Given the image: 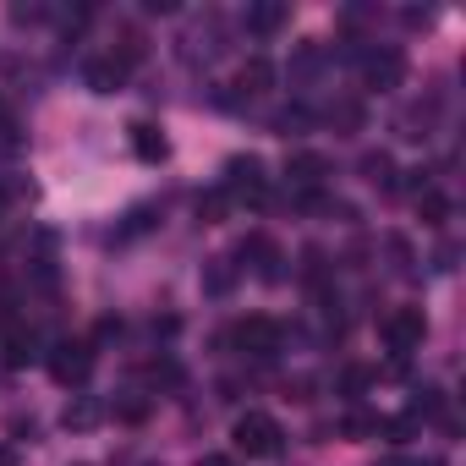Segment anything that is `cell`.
I'll use <instances>...</instances> for the list:
<instances>
[{
	"instance_id": "obj_1",
	"label": "cell",
	"mask_w": 466,
	"mask_h": 466,
	"mask_svg": "<svg viewBox=\"0 0 466 466\" xmlns=\"http://www.w3.org/2000/svg\"><path fill=\"white\" fill-rule=\"evenodd\" d=\"M264 187H269V176H264V159H258V154H230V159H225L219 192H225L230 203H264Z\"/></svg>"
},
{
	"instance_id": "obj_2",
	"label": "cell",
	"mask_w": 466,
	"mask_h": 466,
	"mask_svg": "<svg viewBox=\"0 0 466 466\" xmlns=\"http://www.w3.org/2000/svg\"><path fill=\"white\" fill-rule=\"evenodd\" d=\"M45 368H50V379L61 384V390H77L88 373H94V340H56L50 351H45Z\"/></svg>"
},
{
	"instance_id": "obj_3",
	"label": "cell",
	"mask_w": 466,
	"mask_h": 466,
	"mask_svg": "<svg viewBox=\"0 0 466 466\" xmlns=\"http://www.w3.org/2000/svg\"><path fill=\"white\" fill-rule=\"evenodd\" d=\"M230 439H237V450L248 455V461H264V455H275L280 450V422L269 417V411H242L237 417V428H230Z\"/></svg>"
},
{
	"instance_id": "obj_4",
	"label": "cell",
	"mask_w": 466,
	"mask_h": 466,
	"mask_svg": "<svg viewBox=\"0 0 466 466\" xmlns=\"http://www.w3.org/2000/svg\"><path fill=\"white\" fill-rule=\"evenodd\" d=\"M357 61H362V83H368L373 94H395V88L406 83V56H400L395 45H379V50H362Z\"/></svg>"
},
{
	"instance_id": "obj_5",
	"label": "cell",
	"mask_w": 466,
	"mask_h": 466,
	"mask_svg": "<svg viewBox=\"0 0 466 466\" xmlns=\"http://www.w3.org/2000/svg\"><path fill=\"white\" fill-rule=\"evenodd\" d=\"M379 335H384V346H390L395 357H411V351L428 340V319H422V308H395V313L379 324Z\"/></svg>"
},
{
	"instance_id": "obj_6",
	"label": "cell",
	"mask_w": 466,
	"mask_h": 466,
	"mask_svg": "<svg viewBox=\"0 0 466 466\" xmlns=\"http://www.w3.org/2000/svg\"><path fill=\"white\" fill-rule=\"evenodd\" d=\"M230 340H237L248 357H275V351H280V324H275V319H242Z\"/></svg>"
},
{
	"instance_id": "obj_7",
	"label": "cell",
	"mask_w": 466,
	"mask_h": 466,
	"mask_svg": "<svg viewBox=\"0 0 466 466\" xmlns=\"http://www.w3.org/2000/svg\"><path fill=\"white\" fill-rule=\"evenodd\" d=\"M324 176H329V159L324 154H291V165H286V181H291L297 198H313L324 187Z\"/></svg>"
},
{
	"instance_id": "obj_8",
	"label": "cell",
	"mask_w": 466,
	"mask_h": 466,
	"mask_svg": "<svg viewBox=\"0 0 466 466\" xmlns=\"http://www.w3.org/2000/svg\"><path fill=\"white\" fill-rule=\"evenodd\" d=\"M0 362H6V368H28V362H39V335H34L23 319L6 324V346H0Z\"/></svg>"
},
{
	"instance_id": "obj_9",
	"label": "cell",
	"mask_w": 466,
	"mask_h": 466,
	"mask_svg": "<svg viewBox=\"0 0 466 466\" xmlns=\"http://www.w3.org/2000/svg\"><path fill=\"white\" fill-rule=\"evenodd\" d=\"M127 132H132V154H137L143 165H165V154H170V143H165V132H159L154 121H132Z\"/></svg>"
},
{
	"instance_id": "obj_10",
	"label": "cell",
	"mask_w": 466,
	"mask_h": 466,
	"mask_svg": "<svg viewBox=\"0 0 466 466\" xmlns=\"http://www.w3.org/2000/svg\"><path fill=\"white\" fill-rule=\"evenodd\" d=\"M127 61H116V56H99V61H88V72H83V83L94 88V94H116L121 83H127Z\"/></svg>"
},
{
	"instance_id": "obj_11",
	"label": "cell",
	"mask_w": 466,
	"mask_h": 466,
	"mask_svg": "<svg viewBox=\"0 0 466 466\" xmlns=\"http://www.w3.org/2000/svg\"><path fill=\"white\" fill-rule=\"evenodd\" d=\"M99 422H105V406H99L94 395H72L66 411H61V428H66V433H88V428H99Z\"/></svg>"
},
{
	"instance_id": "obj_12",
	"label": "cell",
	"mask_w": 466,
	"mask_h": 466,
	"mask_svg": "<svg viewBox=\"0 0 466 466\" xmlns=\"http://www.w3.org/2000/svg\"><path fill=\"white\" fill-rule=\"evenodd\" d=\"M286 23H291V6H286V0H258V6H248V28H253L258 39L280 34Z\"/></svg>"
},
{
	"instance_id": "obj_13",
	"label": "cell",
	"mask_w": 466,
	"mask_h": 466,
	"mask_svg": "<svg viewBox=\"0 0 466 466\" xmlns=\"http://www.w3.org/2000/svg\"><path fill=\"white\" fill-rule=\"evenodd\" d=\"M242 258H253V275H258V280H269V286L280 280V253H275L269 237H248V242H242Z\"/></svg>"
},
{
	"instance_id": "obj_14",
	"label": "cell",
	"mask_w": 466,
	"mask_h": 466,
	"mask_svg": "<svg viewBox=\"0 0 466 466\" xmlns=\"http://www.w3.org/2000/svg\"><path fill=\"white\" fill-rule=\"evenodd\" d=\"M269 83H275V66H269L264 56H248V61H242V72H237V88H242V99H258V94H269Z\"/></svg>"
},
{
	"instance_id": "obj_15",
	"label": "cell",
	"mask_w": 466,
	"mask_h": 466,
	"mask_svg": "<svg viewBox=\"0 0 466 466\" xmlns=\"http://www.w3.org/2000/svg\"><path fill=\"white\" fill-rule=\"evenodd\" d=\"M362 181L379 187V192H395L400 187V170H395V159L384 148H373V154H362Z\"/></svg>"
},
{
	"instance_id": "obj_16",
	"label": "cell",
	"mask_w": 466,
	"mask_h": 466,
	"mask_svg": "<svg viewBox=\"0 0 466 466\" xmlns=\"http://www.w3.org/2000/svg\"><path fill=\"white\" fill-rule=\"evenodd\" d=\"M230 280H237V269H230V258H208V269H203V291L225 297V291H230Z\"/></svg>"
},
{
	"instance_id": "obj_17",
	"label": "cell",
	"mask_w": 466,
	"mask_h": 466,
	"mask_svg": "<svg viewBox=\"0 0 466 466\" xmlns=\"http://www.w3.org/2000/svg\"><path fill=\"white\" fill-rule=\"evenodd\" d=\"M417 214H422L428 225H444V219H450V203H444V192H433V187H428V192H417Z\"/></svg>"
},
{
	"instance_id": "obj_18",
	"label": "cell",
	"mask_w": 466,
	"mask_h": 466,
	"mask_svg": "<svg viewBox=\"0 0 466 466\" xmlns=\"http://www.w3.org/2000/svg\"><path fill=\"white\" fill-rule=\"evenodd\" d=\"M225 203H230V198H225L219 187H214V192H198V219H203V225H219V219H225Z\"/></svg>"
},
{
	"instance_id": "obj_19",
	"label": "cell",
	"mask_w": 466,
	"mask_h": 466,
	"mask_svg": "<svg viewBox=\"0 0 466 466\" xmlns=\"http://www.w3.org/2000/svg\"><path fill=\"white\" fill-rule=\"evenodd\" d=\"M368 384H373V368H346V379H340V390H346V395H362Z\"/></svg>"
},
{
	"instance_id": "obj_20",
	"label": "cell",
	"mask_w": 466,
	"mask_h": 466,
	"mask_svg": "<svg viewBox=\"0 0 466 466\" xmlns=\"http://www.w3.org/2000/svg\"><path fill=\"white\" fill-rule=\"evenodd\" d=\"M116 417H121V422H143V417H148V400H143V395H127V400L116 406Z\"/></svg>"
},
{
	"instance_id": "obj_21",
	"label": "cell",
	"mask_w": 466,
	"mask_h": 466,
	"mask_svg": "<svg viewBox=\"0 0 466 466\" xmlns=\"http://www.w3.org/2000/svg\"><path fill=\"white\" fill-rule=\"evenodd\" d=\"M346 433L351 439H368V433H379V417H346Z\"/></svg>"
},
{
	"instance_id": "obj_22",
	"label": "cell",
	"mask_w": 466,
	"mask_h": 466,
	"mask_svg": "<svg viewBox=\"0 0 466 466\" xmlns=\"http://www.w3.org/2000/svg\"><path fill=\"white\" fill-rule=\"evenodd\" d=\"M121 335V319H99V329H94V340H116Z\"/></svg>"
},
{
	"instance_id": "obj_23",
	"label": "cell",
	"mask_w": 466,
	"mask_h": 466,
	"mask_svg": "<svg viewBox=\"0 0 466 466\" xmlns=\"http://www.w3.org/2000/svg\"><path fill=\"white\" fill-rule=\"evenodd\" d=\"M198 466H237V455H198Z\"/></svg>"
},
{
	"instance_id": "obj_24",
	"label": "cell",
	"mask_w": 466,
	"mask_h": 466,
	"mask_svg": "<svg viewBox=\"0 0 466 466\" xmlns=\"http://www.w3.org/2000/svg\"><path fill=\"white\" fill-rule=\"evenodd\" d=\"M0 466H17V450L12 444H0Z\"/></svg>"
},
{
	"instance_id": "obj_25",
	"label": "cell",
	"mask_w": 466,
	"mask_h": 466,
	"mask_svg": "<svg viewBox=\"0 0 466 466\" xmlns=\"http://www.w3.org/2000/svg\"><path fill=\"white\" fill-rule=\"evenodd\" d=\"M0 132H6V137H12V116H6V99H0Z\"/></svg>"
}]
</instances>
